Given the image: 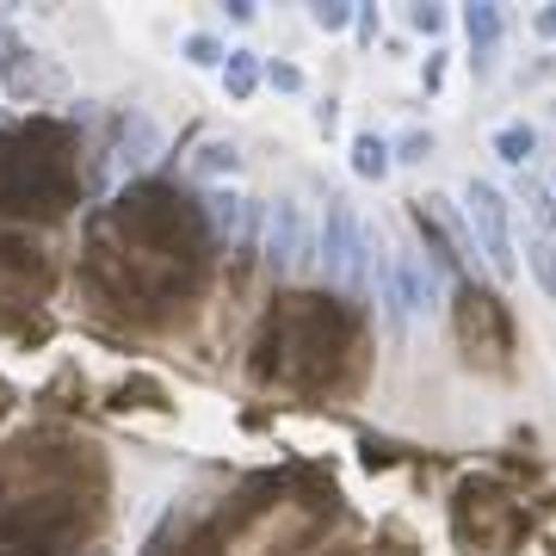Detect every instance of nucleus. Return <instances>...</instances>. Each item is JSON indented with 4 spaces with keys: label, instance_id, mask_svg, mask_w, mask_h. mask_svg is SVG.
<instances>
[{
    "label": "nucleus",
    "instance_id": "f8f14e48",
    "mask_svg": "<svg viewBox=\"0 0 556 556\" xmlns=\"http://www.w3.org/2000/svg\"><path fill=\"white\" fill-rule=\"evenodd\" d=\"M204 217H211V229H217V236H236L241 217H248V199H241V192H229V186H217V192H204Z\"/></svg>",
    "mask_w": 556,
    "mask_h": 556
},
{
    "label": "nucleus",
    "instance_id": "5701e85b",
    "mask_svg": "<svg viewBox=\"0 0 556 556\" xmlns=\"http://www.w3.org/2000/svg\"><path fill=\"white\" fill-rule=\"evenodd\" d=\"M532 31H538V38H556V7H538V13H532Z\"/></svg>",
    "mask_w": 556,
    "mask_h": 556
},
{
    "label": "nucleus",
    "instance_id": "1a4fd4ad",
    "mask_svg": "<svg viewBox=\"0 0 556 556\" xmlns=\"http://www.w3.org/2000/svg\"><path fill=\"white\" fill-rule=\"evenodd\" d=\"M390 167H396L390 137H378V130H358V137H353V174L358 179H390Z\"/></svg>",
    "mask_w": 556,
    "mask_h": 556
},
{
    "label": "nucleus",
    "instance_id": "7ed1b4c3",
    "mask_svg": "<svg viewBox=\"0 0 556 556\" xmlns=\"http://www.w3.org/2000/svg\"><path fill=\"white\" fill-rule=\"evenodd\" d=\"M298 266H309V273H316L309 223H303V204L298 199H278V204H266V273L291 278Z\"/></svg>",
    "mask_w": 556,
    "mask_h": 556
},
{
    "label": "nucleus",
    "instance_id": "ddd939ff",
    "mask_svg": "<svg viewBox=\"0 0 556 556\" xmlns=\"http://www.w3.org/2000/svg\"><path fill=\"white\" fill-rule=\"evenodd\" d=\"M526 266H532L538 291L556 303V241L551 236H526Z\"/></svg>",
    "mask_w": 556,
    "mask_h": 556
},
{
    "label": "nucleus",
    "instance_id": "4468645a",
    "mask_svg": "<svg viewBox=\"0 0 556 556\" xmlns=\"http://www.w3.org/2000/svg\"><path fill=\"white\" fill-rule=\"evenodd\" d=\"M179 56L192 62V68H223V62H229V43L211 38V31H192V38L179 43Z\"/></svg>",
    "mask_w": 556,
    "mask_h": 556
},
{
    "label": "nucleus",
    "instance_id": "423d86ee",
    "mask_svg": "<svg viewBox=\"0 0 556 556\" xmlns=\"http://www.w3.org/2000/svg\"><path fill=\"white\" fill-rule=\"evenodd\" d=\"M464 38H470V68H477V80L495 75L501 62V38H507V13L501 7H464Z\"/></svg>",
    "mask_w": 556,
    "mask_h": 556
},
{
    "label": "nucleus",
    "instance_id": "20e7f679",
    "mask_svg": "<svg viewBox=\"0 0 556 556\" xmlns=\"http://www.w3.org/2000/svg\"><path fill=\"white\" fill-rule=\"evenodd\" d=\"M390 266H396V285H402V309H408V321L439 316V291H445V266H439V248H427L420 254L415 241H402V248H390Z\"/></svg>",
    "mask_w": 556,
    "mask_h": 556
},
{
    "label": "nucleus",
    "instance_id": "6e6552de",
    "mask_svg": "<svg viewBox=\"0 0 556 556\" xmlns=\"http://www.w3.org/2000/svg\"><path fill=\"white\" fill-rule=\"evenodd\" d=\"M519 204H526L532 236H551L556 241V192H551V179H519Z\"/></svg>",
    "mask_w": 556,
    "mask_h": 556
},
{
    "label": "nucleus",
    "instance_id": "f3484780",
    "mask_svg": "<svg viewBox=\"0 0 556 556\" xmlns=\"http://www.w3.org/2000/svg\"><path fill=\"white\" fill-rule=\"evenodd\" d=\"M266 87H273V93H303V87H309V75H303L298 62H266Z\"/></svg>",
    "mask_w": 556,
    "mask_h": 556
},
{
    "label": "nucleus",
    "instance_id": "2eb2a0df",
    "mask_svg": "<svg viewBox=\"0 0 556 556\" xmlns=\"http://www.w3.org/2000/svg\"><path fill=\"white\" fill-rule=\"evenodd\" d=\"M353 0H321V7H309V25L316 31H328V38H340V31H353Z\"/></svg>",
    "mask_w": 556,
    "mask_h": 556
},
{
    "label": "nucleus",
    "instance_id": "9d476101",
    "mask_svg": "<svg viewBox=\"0 0 556 556\" xmlns=\"http://www.w3.org/2000/svg\"><path fill=\"white\" fill-rule=\"evenodd\" d=\"M192 174H199V179H236V174H241V149H236V142H223V137L199 142Z\"/></svg>",
    "mask_w": 556,
    "mask_h": 556
},
{
    "label": "nucleus",
    "instance_id": "4be33fe9",
    "mask_svg": "<svg viewBox=\"0 0 556 556\" xmlns=\"http://www.w3.org/2000/svg\"><path fill=\"white\" fill-rule=\"evenodd\" d=\"M223 13H229V20H236V25H254V20H260V7H254V0H229Z\"/></svg>",
    "mask_w": 556,
    "mask_h": 556
},
{
    "label": "nucleus",
    "instance_id": "6ab92c4d",
    "mask_svg": "<svg viewBox=\"0 0 556 556\" xmlns=\"http://www.w3.org/2000/svg\"><path fill=\"white\" fill-rule=\"evenodd\" d=\"M353 31H358V43H378V38H383L378 7H358V13H353Z\"/></svg>",
    "mask_w": 556,
    "mask_h": 556
},
{
    "label": "nucleus",
    "instance_id": "b1692460",
    "mask_svg": "<svg viewBox=\"0 0 556 556\" xmlns=\"http://www.w3.org/2000/svg\"><path fill=\"white\" fill-rule=\"evenodd\" d=\"M551 192H556V167H551Z\"/></svg>",
    "mask_w": 556,
    "mask_h": 556
},
{
    "label": "nucleus",
    "instance_id": "f257e3e1",
    "mask_svg": "<svg viewBox=\"0 0 556 556\" xmlns=\"http://www.w3.org/2000/svg\"><path fill=\"white\" fill-rule=\"evenodd\" d=\"M378 254H383L378 229L358 223L353 199L328 192V204H321V236H316V273L328 278V285H340V291L365 298V291H371V266H378Z\"/></svg>",
    "mask_w": 556,
    "mask_h": 556
},
{
    "label": "nucleus",
    "instance_id": "a211bd4d",
    "mask_svg": "<svg viewBox=\"0 0 556 556\" xmlns=\"http://www.w3.org/2000/svg\"><path fill=\"white\" fill-rule=\"evenodd\" d=\"M408 25H415L420 38H445L452 13H445V7H408Z\"/></svg>",
    "mask_w": 556,
    "mask_h": 556
},
{
    "label": "nucleus",
    "instance_id": "412c9836",
    "mask_svg": "<svg viewBox=\"0 0 556 556\" xmlns=\"http://www.w3.org/2000/svg\"><path fill=\"white\" fill-rule=\"evenodd\" d=\"M316 130L328 137V130H340V100H321L316 105Z\"/></svg>",
    "mask_w": 556,
    "mask_h": 556
},
{
    "label": "nucleus",
    "instance_id": "0eeeda50",
    "mask_svg": "<svg viewBox=\"0 0 556 556\" xmlns=\"http://www.w3.org/2000/svg\"><path fill=\"white\" fill-rule=\"evenodd\" d=\"M260 80H266V62H260L248 43H236V50H229V62H223V93H229V100H254Z\"/></svg>",
    "mask_w": 556,
    "mask_h": 556
},
{
    "label": "nucleus",
    "instance_id": "f03ea898",
    "mask_svg": "<svg viewBox=\"0 0 556 556\" xmlns=\"http://www.w3.org/2000/svg\"><path fill=\"white\" fill-rule=\"evenodd\" d=\"M464 217L477 236V254L495 278H519V254H514V204L495 179H464Z\"/></svg>",
    "mask_w": 556,
    "mask_h": 556
},
{
    "label": "nucleus",
    "instance_id": "aec40b11",
    "mask_svg": "<svg viewBox=\"0 0 556 556\" xmlns=\"http://www.w3.org/2000/svg\"><path fill=\"white\" fill-rule=\"evenodd\" d=\"M420 87H427V93H439V87H445V50H427V68H420Z\"/></svg>",
    "mask_w": 556,
    "mask_h": 556
},
{
    "label": "nucleus",
    "instance_id": "39448f33",
    "mask_svg": "<svg viewBox=\"0 0 556 556\" xmlns=\"http://www.w3.org/2000/svg\"><path fill=\"white\" fill-rule=\"evenodd\" d=\"M167 149V137H161V124L149 118V112H130V118L118 124V149H112V174L118 179H137L142 167H155V155Z\"/></svg>",
    "mask_w": 556,
    "mask_h": 556
},
{
    "label": "nucleus",
    "instance_id": "dca6fc26",
    "mask_svg": "<svg viewBox=\"0 0 556 556\" xmlns=\"http://www.w3.org/2000/svg\"><path fill=\"white\" fill-rule=\"evenodd\" d=\"M390 155H396V167H420V161L433 155V130H402V137H390Z\"/></svg>",
    "mask_w": 556,
    "mask_h": 556
},
{
    "label": "nucleus",
    "instance_id": "393cba45",
    "mask_svg": "<svg viewBox=\"0 0 556 556\" xmlns=\"http://www.w3.org/2000/svg\"><path fill=\"white\" fill-rule=\"evenodd\" d=\"M551 118H556V100H551Z\"/></svg>",
    "mask_w": 556,
    "mask_h": 556
},
{
    "label": "nucleus",
    "instance_id": "9b49d317",
    "mask_svg": "<svg viewBox=\"0 0 556 556\" xmlns=\"http://www.w3.org/2000/svg\"><path fill=\"white\" fill-rule=\"evenodd\" d=\"M495 155L507 161V167H526V161H538V130H532L526 118L501 124V130H495Z\"/></svg>",
    "mask_w": 556,
    "mask_h": 556
}]
</instances>
